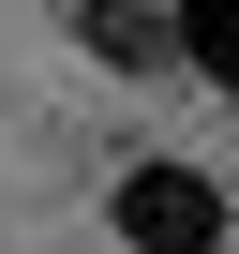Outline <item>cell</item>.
<instances>
[{
	"label": "cell",
	"instance_id": "6da1fadb",
	"mask_svg": "<svg viewBox=\"0 0 239 254\" xmlns=\"http://www.w3.org/2000/svg\"><path fill=\"white\" fill-rule=\"evenodd\" d=\"M120 239H135V254H224V180L135 165V180H120Z\"/></svg>",
	"mask_w": 239,
	"mask_h": 254
},
{
	"label": "cell",
	"instance_id": "7a4b0ae2",
	"mask_svg": "<svg viewBox=\"0 0 239 254\" xmlns=\"http://www.w3.org/2000/svg\"><path fill=\"white\" fill-rule=\"evenodd\" d=\"M90 60L105 75H165L179 60V15H165V0H105V15H90Z\"/></svg>",
	"mask_w": 239,
	"mask_h": 254
},
{
	"label": "cell",
	"instance_id": "3957f363",
	"mask_svg": "<svg viewBox=\"0 0 239 254\" xmlns=\"http://www.w3.org/2000/svg\"><path fill=\"white\" fill-rule=\"evenodd\" d=\"M179 45H194V60L239 90V0H194V15H179Z\"/></svg>",
	"mask_w": 239,
	"mask_h": 254
}]
</instances>
